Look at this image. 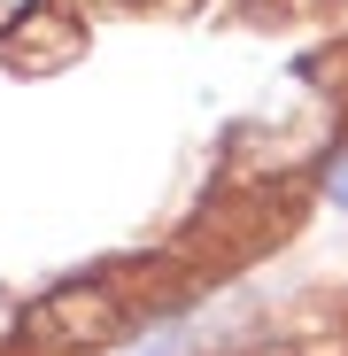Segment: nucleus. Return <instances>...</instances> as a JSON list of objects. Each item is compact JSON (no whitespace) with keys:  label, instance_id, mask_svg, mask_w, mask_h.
Instances as JSON below:
<instances>
[{"label":"nucleus","instance_id":"1","mask_svg":"<svg viewBox=\"0 0 348 356\" xmlns=\"http://www.w3.org/2000/svg\"><path fill=\"white\" fill-rule=\"evenodd\" d=\"M325 194H333V209H348V155H333V170H325Z\"/></svg>","mask_w":348,"mask_h":356},{"label":"nucleus","instance_id":"3","mask_svg":"<svg viewBox=\"0 0 348 356\" xmlns=\"http://www.w3.org/2000/svg\"><path fill=\"white\" fill-rule=\"evenodd\" d=\"M240 356H279V348H240Z\"/></svg>","mask_w":348,"mask_h":356},{"label":"nucleus","instance_id":"2","mask_svg":"<svg viewBox=\"0 0 348 356\" xmlns=\"http://www.w3.org/2000/svg\"><path fill=\"white\" fill-rule=\"evenodd\" d=\"M24 16H31V0H0V39H8V31H16Z\"/></svg>","mask_w":348,"mask_h":356}]
</instances>
